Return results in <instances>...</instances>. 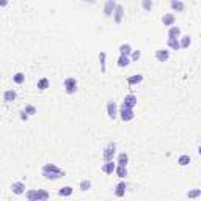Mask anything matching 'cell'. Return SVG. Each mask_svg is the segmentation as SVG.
I'll return each instance as SVG.
<instances>
[{
	"instance_id": "10",
	"label": "cell",
	"mask_w": 201,
	"mask_h": 201,
	"mask_svg": "<svg viewBox=\"0 0 201 201\" xmlns=\"http://www.w3.org/2000/svg\"><path fill=\"white\" fill-rule=\"evenodd\" d=\"M115 163L112 162V160H108V162H105V165H104V167H102V171L104 173H107V175H110V173H113L115 171Z\"/></svg>"
},
{
	"instance_id": "25",
	"label": "cell",
	"mask_w": 201,
	"mask_h": 201,
	"mask_svg": "<svg viewBox=\"0 0 201 201\" xmlns=\"http://www.w3.org/2000/svg\"><path fill=\"white\" fill-rule=\"evenodd\" d=\"M127 160H129V157H127V154H120V157H118V165H126L127 163Z\"/></svg>"
},
{
	"instance_id": "16",
	"label": "cell",
	"mask_w": 201,
	"mask_h": 201,
	"mask_svg": "<svg viewBox=\"0 0 201 201\" xmlns=\"http://www.w3.org/2000/svg\"><path fill=\"white\" fill-rule=\"evenodd\" d=\"M171 8L175 11H184V3L179 2V0H173V2H171Z\"/></svg>"
},
{
	"instance_id": "31",
	"label": "cell",
	"mask_w": 201,
	"mask_h": 201,
	"mask_svg": "<svg viewBox=\"0 0 201 201\" xmlns=\"http://www.w3.org/2000/svg\"><path fill=\"white\" fill-rule=\"evenodd\" d=\"M24 79H25V75H24L22 72H17V74L14 75V82H16V84H22Z\"/></svg>"
},
{
	"instance_id": "20",
	"label": "cell",
	"mask_w": 201,
	"mask_h": 201,
	"mask_svg": "<svg viewBox=\"0 0 201 201\" xmlns=\"http://www.w3.org/2000/svg\"><path fill=\"white\" fill-rule=\"evenodd\" d=\"M163 25H173V22H175V16L173 14H165L163 19H162Z\"/></svg>"
},
{
	"instance_id": "17",
	"label": "cell",
	"mask_w": 201,
	"mask_h": 201,
	"mask_svg": "<svg viewBox=\"0 0 201 201\" xmlns=\"http://www.w3.org/2000/svg\"><path fill=\"white\" fill-rule=\"evenodd\" d=\"M129 63H130V60L127 58V55H121L120 60H118V66L120 68H126Z\"/></svg>"
},
{
	"instance_id": "33",
	"label": "cell",
	"mask_w": 201,
	"mask_h": 201,
	"mask_svg": "<svg viewBox=\"0 0 201 201\" xmlns=\"http://www.w3.org/2000/svg\"><path fill=\"white\" fill-rule=\"evenodd\" d=\"M90 187H91V182H90V181H82L80 182V189L82 190H88Z\"/></svg>"
},
{
	"instance_id": "18",
	"label": "cell",
	"mask_w": 201,
	"mask_h": 201,
	"mask_svg": "<svg viewBox=\"0 0 201 201\" xmlns=\"http://www.w3.org/2000/svg\"><path fill=\"white\" fill-rule=\"evenodd\" d=\"M143 80V75H140V74H137V75H134V77H129V80H127V84L129 85H135V84H140V82Z\"/></svg>"
},
{
	"instance_id": "32",
	"label": "cell",
	"mask_w": 201,
	"mask_h": 201,
	"mask_svg": "<svg viewBox=\"0 0 201 201\" xmlns=\"http://www.w3.org/2000/svg\"><path fill=\"white\" fill-rule=\"evenodd\" d=\"M25 113L27 115H35V113H36V108H35L33 105H27L25 107Z\"/></svg>"
},
{
	"instance_id": "15",
	"label": "cell",
	"mask_w": 201,
	"mask_h": 201,
	"mask_svg": "<svg viewBox=\"0 0 201 201\" xmlns=\"http://www.w3.org/2000/svg\"><path fill=\"white\" fill-rule=\"evenodd\" d=\"M3 99H5L6 102L14 101V99H16V91H13V90H10V91H5V94H3Z\"/></svg>"
},
{
	"instance_id": "8",
	"label": "cell",
	"mask_w": 201,
	"mask_h": 201,
	"mask_svg": "<svg viewBox=\"0 0 201 201\" xmlns=\"http://www.w3.org/2000/svg\"><path fill=\"white\" fill-rule=\"evenodd\" d=\"M113 8H116L115 2H113V0H108V2L105 3V8H104V14H105V16H112Z\"/></svg>"
},
{
	"instance_id": "1",
	"label": "cell",
	"mask_w": 201,
	"mask_h": 201,
	"mask_svg": "<svg viewBox=\"0 0 201 201\" xmlns=\"http://www.w3.org/2000/svg\"><path fill=\"white\" fill-rule=\"evenodd\" d=\"M43 176L46 179H57L60 176H65V171H61L58 167H55L53 163H47L43 167Z\"/></svg>"
},
{
	"instance_id": "30",
	"label": "cell",
	"mask_w": 201,
	"mask_h": 201,
	"mask_svg": "<svg viewBox=\"0 0 201 201\" xmlns=\"http://www.w3.org/2000/svg\"><path fill=\"white\" fill-rule=\"evenodd\" d=\"M190 43H192L190 36H184V38H182V41H181V47H189V46H190Z\"/></svg>"
},
{
	"instance_id": "21",
	"label": "cell",
	"mask_w": 201,
	"mask_h": 201,
	"mask_svg": "<svg viewBox=\"0 0 201 201\" xmlns=\"http://www.w3.org/2000/svg\"><path fill=\"white\" fill-rule=\"evenodd\" d=\"M130 52H132V49H130V46H129V44H123V46H120V53H121V55H129Z\"/></svg>"
},
{
	"instance_id": "4",
	"label": "cell",
	"mask_w": 201,
	"mask_h": 201,
	"mask_svg": "<svg viewBox=\"0 0 201 201\" xmlns=\"http://www.w3.org/2000/svg\"><path fill=\"white\" fill-rule=\"evenodd\" d=\"M65 88H66V93H69V94L75 93V90H77V82H75V79H66Z\"/></svg>"
},
{
	"instance_id": "22",
	"label": "cell",
	"mask_w": 201,
	"mask_h": 201,
	"mask_svg": "<svg viewBox=\"0 0 201 201\" xmlns=\"http://www.w3.org/2000/svg\"><path fill=\"white\" fill-rule=\"evenodd\" d=\"M58 193H60L61 196H69L72 193V187H61Z\"/></svg>"
},
{
	"instance_id": "2",
	"label": "cell",
	"mask_w": 201,
	"mask_h": 201,
	"mask_svg": "<svg viewBox=\"0 0 201 201\" xmlns=\"http://www.w3.org/2000/svg\"><path fill=\"white\" fill-rule=\"evenodd\" d=\"M115 149H116V145H115V143H108L107 148H105V151H104V160H105V162L112 160V159H113V154H115Z\"/></svg>"
},
{
	"instance_id": "6",
	"label": "cell",
	"mask_w": 201,
	"mask_h": 201,
	"mask_svg": "<svg viewBox=\"0 0 201 201\" xmlns=\"http://www.w3.org/2000/svg\"><path fill=\"white\" fill-rule=\"evenodd\" d=\"M124 105L129 107V108L135 107V105H137V98H135L134 94H127L126 98H124Z\"/></svg>"
},
{
	"instance_id": "24",
	"label": "cell",
	"mask_w": 201,
	"mask_h": 201,
	"mask_svg": "<svg viewBox=\"0 0 201 201\" xmlns=\"http://www.w3.org/2000/svg\"><path fill=\"white\" fill-rule=\"evenodd\" d=\"M27 198H29L30 201H38V190L27 192Z\"/></svg>"
},
{
	"instance_id": "3",
	"label": "cell",
	"mask_w": 201,
	"mask_h": 201,
	"mask_svg": "<svg viewBox=\"0 0 201 201\" xmlns=\"http://www.w3.org/2000/svg\"><path fill=\"white\" fill-rule=\"evenodd\" d=\"M120 113H121V120H123V121H130V120L134 118V112H132V108L126 107L124 104L121 105V112H120Z\"/></svg>"
},
{
	"instance_id": "37",
	"label": "cell",
	"mask_w": 201,
	"mask_h": 201,
	"mask_svg": "<svg viewBox=\"0 0 201 201\" xmlns=\"http://www.w3.org/2000/svg\"><path fill=\"white\" fill-rule=\"evenodd\" d=\"M85 2H90V3H93V2H94V0H85Z\"/></svg>"
},
{
	"instance_id": "13",
	"label": "cell",
	"mask_w": 201,
	"mask_h": 201,
	"mask_svg": "<svg viewBox=\"0 0 201 201\" xmlns=\"http://www.w3.org/2000/svg\"><path fill=\"white\" fill-rule=\"evenodd\" d=\"M116 171V175L120 176V178H124V176H127V170H126V165H118V167L115 168Z\"/></svg>"
},
{
	"instance_id": "9",
	"label": "cell",
	"mask_w": 201,
	"mask_h": 201,
	"mask_svg": "<svg viewBox=\"0 0 201 201\" xmlns=\"http://www.w3.org/2000/svg\"><path fill=\"white\" fill-rule=\"evenodd\" d=\"M123 14H124L123 6H121V5H116V8H115V22H116V24H120V22H121Z\"/></svg>"
},
{
	"instance_id": "27",
	"label": "cell",
	"mask_w": 201,
	"mask_h": 201,
	"mask_svg": "<svg viewBox=\"0 0 201 201\" xmlns=\"http://www.w3.org/2000/svg\"><path fill=\"white\" fill-rule=\"evenodd\" d=\"M47 87H49V80H47V79H41L38 82V88L39 90H46Z\"/></svg>"
},
{
	"instance_id": "29",
	"label": "cell",
	"mask_w": 201,
	"mask_h": 201,
	"mask_svg": "<svg viewBox=\"0 0 201 201\" xmlns=\"http://www.w3.org/2000/svg\"><path fill=\"white\" fill-rule=\"evenodd\" d=\"M47 198H49V193L46 190H38V201L39 199H47Z\"/></svg>"
},
{
	"instance_id": "36",
	"label": "cell",
	"mask_w": 201,
	"mask_h": 201,
	"mask_svg": "<svg viewBox=\"0 0 201 201\" xmlns=\"http://www.w3.org/2000/svg\"><path fill=\"white\" fill-rule=\"evenodd\" d=\"M6 2H8V0H0V5L5 6V5H6Z\"/></svg>"
},
{
	"instance_id": "11",
	"label": "cell",
	"mask_w": 201,
	"mask_h": 201,
	"mask_svg": "<svg viewBox=\"0 0 201 201\" xmlns=\"http://www.w3.org/2000/svg\"><path fill=\"white\" fill-rule=\"evenodd\" d=\"M13 192L16 193V195H20V193H24V189H25V185L22 184V182H14L13 184Z\"/></svg>"
},
{
	"instance_id": "7",
	"label": "cell",
	"mask_w": 201,
	"mask_h": 201,
	"mask_svg": "<svg viewBox=\"0 0 201 201\" xmlns=\"http://www.w3.org/2000/svg\"><path fill=\"white\" fill-rule=\"evenodd\" d=\"M107 113L110 118H115L118 115V107H116V104L115 102H108V105H107Z\"/></svg>"
},
{
	"instance_id": "35",
	"label": "cell",
	"mask_w": 201,
	"mask_h": 201,
	"mask_svg": "<svg viewBox=\"0 0 201 201\" xmlns=\"http://www.w3.org/2000/svg\"><path fill=\"white\" fill-rule=\"evenodd\" d=\"M140 55H142V53H140V50H137V52H134V55H132V60H134V61H137L138 58H140Z\"/></svg>"
},
{
	"instance_id": "19",
	"label": "cell",
	"mask_w": 201,
	"mask_h": 201,
	"mask_svg": "<svg viewBox=\"0 0 201 201\" xmlns=\"http://www.w3.org/2000/svg\"><path fill=\"white\" fill-rule=\"evenodd\" d=\"M179 35H181V29H179V27H171L170 32H168V36L170 38H178Z\"/></svg>"
},
{
	"instance_id": "26",
	"label": "cell",
	"mask_w": 201,
	"mask_h": 201,
	"mask_svg": "<svg viewBox=\"0 0 201 201\" xmlns=\"http://www.w3.org/2000/svg\"><path fill=\"white\" fill-rule=\"evenodd\" d=\"M99 60H101V69H102V72H105V52H101L99 53Z\"/></svg>"
},
{
	"instance_id": "12",
	"label": "cell",
	"mask_w": 201,
	"mask_h": 201,
	"mask_svg": "<svg viewBox=\"0 0 201 201\" xmlns=\"http://www.w3.org/2000/svg\"><path fill=\"white\" fill-rule=\"evenodd\" d=\"M124 192H126V184H124V182H120V184H118V185H116V190H115V195L121 198V196L124 195Z\"/></svg>"
},
{
	"instance_id": "14",
	"label": "cell",
	"mask_w": 201,
	"mask_h": 201,
	"mask_svg": "<svg viewBox=\"0 0 201 201\" xmlns=\"http://www.w3.org/2000/svg\"><path fill=\"white\" fill-rule=\"evenodd\" d=\"M168 47H171L173 50H178L179 47H181V43H179L176 38H170L168 39Z\"/></svg>"
},
{
	"instance_id": "38",
	"label": "cell",
	"mask_w": 201,
	"mask_h": 201,
	"mask_svg": "<svg viewBox=\"0 0 201 201\" xmlns=\"http://www.w3.org/2000/svg\"><path fill=\"white\" fill-rule=\"evenodd\" d=\"M198 152H199V154H201V146H199V148H198Z\"/></svg>"
},
{
	"instance_id": "5",
	"label": "cell",
	"mask_w": 201,
	"mask_h": 201,
	"mask_svg": "<svg viewBox=\"0 0 201 201\" xmlns=\"http://www.w3.org/2000/svg\"><path fill=\"white\" fill-rule=\"evenodd\" d=\"M156 58L160 61V63H163V61H167L170 58V52L168 50H165V49H159L156 52Z\"/></svg>"
},
{
	"instance_id": "28",
	"label": "cell",
	"mask_w": 201,
	"mask_h": 201,
	"mask_svg": "<svg viewBox=\"0 0 201 201\" xmlns=\"http://www.w3.org/2000/svg\"><path fill=\"white\" fill-rule=\"evenodd\" d=\"M201 195V190L199 189H196V190H190L189 193H187V196L189 198H196V196H199Z\"/></svg>"
},
{
	"instance_id": "23",
	"label": "cell",
	"mask_w": 201,
	"mask_h": 201,
	"mask_svg": "<svg viewBox=\"0 0 201 201\" xmlns=\"http://www.w3.org/2000/svg\"><path fill=\"white\" fill-rule=\"evenodd\" d=\"M178 163L182 165V167H185V165L190 163V157L189 156H181V157H179V160H178Z\"/></svg>"
},
{
	"instance_id": "34",
	"label": "cell",
	"mask_w": 201,
	"mask_h": 201,
	"mask_svg": "<svg viewBox=\"0 0 201 201\" xmlns=\"http://www.w3.org/2000/svg\"><path fill=\"white\" fill-rule=\"evenodd\" d=\"M143 8L146 11H149L152 8V2H151V0H143Z\"/></svg>"
}]
</instances>
